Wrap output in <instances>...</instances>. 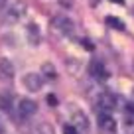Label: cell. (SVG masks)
<instances>
[{"mask_svg": "<svg viewBox=\"0 0 134 134\" xmlns=\"http://www.w3.org/2000/svg\"><path fill=\"white\" fill-rule=\"evenodd\" d=\"M116 109V97L109 91H103L97 97V113H107L113 114V110Z\"/></svg>", "mask_w": 134, "mask_h": 134, "instance_id": "1", "label": "cell"}, {"mask_svg": "<svg viewBox=\"0 0 134 134\" xmlns=\"http://www.w3.org/2000/svg\"><path fill=\"white\" fill-rule=\"evenodd\" d=\"M51 28L59 36H71L75 32V24H73L71 18H67V16H53L51 18Z\"/></svg>", "mask_w": 134, "mask_h": 134, "instance_id": "2", "label": "cell"}, {"mask_svg": "<svg viewBox=\"0 0 134 134\" xmlns=\"http://www.w3.org/2000/svg\"><path fill=\"white\" fill-rule=\"evenodd\" d=\"M36 110H38V105H36L34 100H30V99H20V103H18V116H20L22 120L34 116V114H36Z\"/></svg>", "mask_w": 134, "mask_h": 134, "instance_id": "3", "label": "cell"}, {"mask_svg": "<svg viewBox=\"0 0 134 134\" xmlns=\"http://www.w3.org/2000/svg\"><path fill=\"white\" fill-rule=\"evenodd\" d=\"M24 14H26V4H24V2H14L12 6H8V8H6L4 18H6L8 22H18V20H22V18H24Z\"/></svg>", "mask_w": 134, "mask_h": 134, "instance_id": "4", "label": "cell"}, {"mask_svg": "<svg viewBox=\"0 0 134 134\" xmlns=\"http://www.w3.org/2000/svg\"><path fill=\"white\" fill-rule=\"evenodd\" d=\"M24 85L28 91H40L43 85V77L40 75V73H28V75H24Z\"/></svg>", "mask_w": 134, "mask_h": 134, "instance_id": "5", "label": "cell"}, {"mask_svg": "<svg viewBox=\"0 0 134 134\" xmlns=\"http://www.w3.org/2000/svg\"><path fill=\"white\" fill-rule=\"evenodd\" d=\"M97 118H99V126L105 130V132H114V130H116V122H114L113 114L97 113Z\"/></svg>", "mask_w": 134, "mask_h": 134, "instance_id": "6", "label": "cell"}, {"mask_svg": "<svg viewBox=\"0 0 134 134\" xmlns=\"http://www.w3.org/2000/svg\"><path fill=\"white\" fill-rule=\"evenodd\" d=\"M89 73H91L95 79H107V77H109V71H107L105 63L99 61V59L91 61V65H89Z\"/></svg>", "mask_w": 134, "mask_h": 134, "instance_id": "7", "label": "cell"}, {"mask_svg": "<svg viewBox=\"0 0 134 134\" xmlns=\"http://www.w3.org/2000/svg\"><path fill=\"white\" fill-rule=\"evenodd\" d=\"M73 122H75V126H77L79 130H87V128H89V120H87V116H85L83 113H75Z\"/></svg>", "mask_w": 134, "mask_h": 134, "instance_id": "8", "label": "cell"}, {"mask_svg": "<svg viewBox=\"0 0 134 134\" xmlns=\"http://www.w3.org/2000/svg\"><path fill=\"white\" fill-rule=\"evenodd\" d=\"M0 110H4V113H12V97H10L8 93L0 95Z\"/></svg>", "mask_w": 134, "mask_h": 134, "instance_id": "9", "label": "cell"}, {"mask_svg": "<svg viewBox=\"0 0 134 134\" xmlns=\"http://www.w3.org/2000/svg\"><path fill=\"white\" fill-rule=\"evenodd\" d=\"M0 73L6 75L8 79H10V77H14V67H12V63H10L8 59H0Z\"/></svg>", "mask_w": 134, "mask_h": 134, "instance_id": "10", "label": "cell"}, {"mask_svg": "<svg viewBox=\"0 0 134 134\" xmlns=\"http://www.w3.org/2000/svg\"><path fill=\"white\" fill-rule=\"evenodd\" d=\"M28 38H30V42H32L34 46H38V42H40V30H38V26H34V24L28 26Z\"/></svg>", "mask_w": 134, "mask_h": 134, "instance_id": "11", "label": "cell"}, {"mask_svg": "<svg viewBox=\"0 0 134 134\" xmlns=\"http://www.w3.org/2000/svg\"><path fill=\"white\" fill-rule=\"evenodd\" d=\"M34 134H55V132H53V128H51V124L40 122V124L36 126V130H34Z\"/></svg>", "mask_w": 134, "mask_h": 134, "instance_id": "12", "label": "cell"}, {"mask_svg": "<svg viewBox=\"0 0 134 134\" xmlns=\"http://www.w3.org/2000/svg\"><path fill=\"white\" fill-rule=\"evenodd\" d=\"M107 24H109V26H116V30H122V28H124V24H122L118 18H107Z\"/></svg>", "mask_w": 134, "mask_h": 134, "instance_id": "13", "label": "cell"}, {"mask_svg": "<svg viewBox=\"0 0 134 134\" xmlns=\"http://www.w3.org/2000/svg\"><path fill=\"white\" fill-rule=\"evenodd\" d=\"M43 71L47 73V75H46L47 79H55V69L49 65V63H46V65H43Z\"/></svg>", "mask_w": 134, "mask_h": 134, "instance_id": "14", "label": "cell"}, {"mask_svg": "<svg viewBox=\"0 0 134 134\" xmlns=\"http://www.w3.org/2000/svg\"><path fill=\"white\" fill-rule=\"evenodd\" d=\"M63 134H79V130H77L75 126H65V128H63Z\"/></svg>", "mask_w": 134, "mask_h": 134, "instance_id": "15", "label": "cell"}, {"mask_svg": "<svg viewBox=\"0 0 134 134\" xmlns=\"http://www.w3.org/2000/svg\"><path fill=\"white\" fill-rule=\"evenodd\" d=\"M47 103H49V105H55L57 100H55V97H47Z\"/></svg>", "mask_w": 134, "mask_h": 134, "instance_id": "16", "label": "cell"}, {"mask_svg": "<svg viewBox=\"0 0 134 134\" xmlns=\"http://www.w3.org/2000/svg\"><path fill=\"white\" fill-rule=\"evenodd\" d=\"M2 132H4V128H2V124H0V134H2Z\"/></svg>", "mask_w": 134, "mask_h": 134, "instance_id": "17", "label": "cell"}, {"mask_svg": "<svg viewBox=\"0 0 134 134\" xmlns=\"http://www.w3.org/2000/svg\"><path fill=\"white\" fill-rule=\"evenodd\" d=\"M4 2H6V0H0V6H2V4H4Z\"/></svg>", "mask_w": 134, "mask_h": 134, "instance_id": "18", "label": "cell"}]
</instances>
